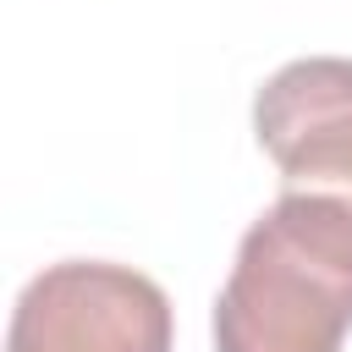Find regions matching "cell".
Returning a JSON list of instances; mask_svg holds the SVG:
<instances>
[{
	"mask_svg": "<svg viewBox=\"0 0 352 352\" xmlns=\"http://www.w3.org/2000/svg\"><path fill=\"white\" fill-rule=\"evenodd\" d=\"M170 297L132 264L66 258L38 270L6 330V352H170Z\"/></svg>",
	"mask_w": 352,
	"mask_h": 352,
	"instance_id": "7a4b0ae2",
	"label": "cell"
},
{
	"mask_svg": "<svg viewBox=\"0 0 352 352\" xmlns=\"http://www.w3.org/2000/svg\"><path fill=\"white\" fill-rule=\"evenodd\" d=\"M253 138L280 170V192H314L352 209V60H286L253 94Z\"/></svg>",
	"mask_w": 352,
	"mask_h": 352,
	"instance_id": "3957f363",
	"label": "cell"
},
{
	"mask_svg": "<svg viewBox=\"0 0 352 352\" xmlns=\"http://www.w3.org/2000/svg\"><path fill=\"white\" fill-rule=\"evenodd\" d=\"M352 330V209L280 192L236 242L214 352H341Z\"/></svg>",
	"mask_w": 352,
	"mask_h": 352,
	"instance_id": "6da1fadb",
	"label": "cell"
}]
</instances>
